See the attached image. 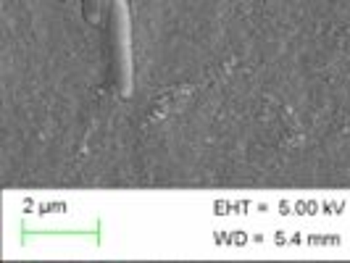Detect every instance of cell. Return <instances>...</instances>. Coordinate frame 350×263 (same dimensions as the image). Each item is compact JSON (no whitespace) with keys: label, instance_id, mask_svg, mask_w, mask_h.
Here are the masks:
<instances>
[{"label":"cell","instance_id":"cell-1","mask_svg":"<svg viewBox=\"0 0 350 263\" xmlns=\"http://www.w3.org/2000/svg\"><path fill=\"white\" fill-rule=\"evenodd\" d=\"M105 53H108L111 85L119 98H129L135 85V64H132V18H129L126 0H108Z\"/></svg>","mask_w":350,"mask_h":263},{"label":"cell","instance_id":"cell-2","mask_svg":"<svg viewBox=\"0 0 350 263\" xmlns=\"http://www.w3.org/2000/svg\"><path fill=\"white\" fill-rule=\"evenodd\" d=\"M79 8H82V16L88 24H100L108 5H105V0H79Z\"/></svg>","mask_w":350,"mask_h":263}]
</instances>
